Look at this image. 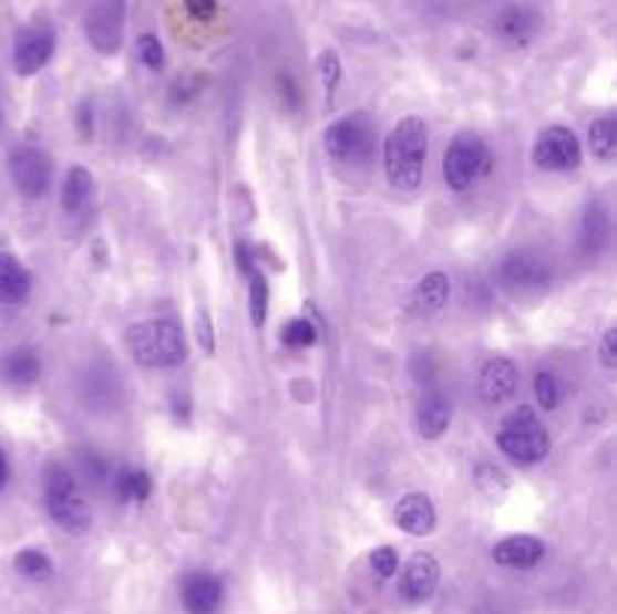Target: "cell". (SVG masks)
<instances>
[{
  "label": "cell",
  "mask_w": 617,
  "mask_h": 614,
  "mask_svg": "<svg viewBox=\"0 0 617 614\" xmlns=\"http://www.w3.org/2000/svg\"><path fill=\"white\" fill-rule=\"evenodd\" d=\"M277 87H280V94L287 97V106L296 108L298 106V87H296V82H292V76L280 73V76H277Z\"/></svg>",
  "instance_id": "36"
},
{
  "label": "cell",
  "mask_w": 617,
  "mask_h": 614,
  "mask_svg": "<svg viewBox=\"0 0 617 614\" xmlns=\"http://www.w3.org/2000/svg\"><path fill=\"white\" fill-rule=\"evenodd\" d=\"M91 199H94V175L88 173L85 166H73L64 178L61 208L70 217H82L91 208Z\"/></svg>",
  "instance_id": "19"
},
{
  "label": "cell",
  "mask_w": 617,
  "mask_h": 614,
  "mask_svg": "<svg viewBox=\"0 0 617 614\" xmlns=\"http://www.w3.org/2000/svg\"><path fill=\"white\" fill-rule=\"evenodd\" d=\"M124 19H127L124 0H94L85 15L88 43L100 54H115L124 43Z\"/></svg>",
  "instance_id": "6"
},
{
  "label": "cell",
  "mask_w": 617,
  "mask_h": 614,
  "mask_svg": "<svg viewBox=\"0 0 617 614\" xmlns=\"http://www.w3.org/2000/svg\"><path fill=\"white\" fill-rule=\"evenodd\" d=\"M491 169V154L480 136H457L443 157V178L452 190H470Z\"/></svg>",
  "instance_id": "5"
},
{
  "label": "cell",
  "mask_w": 617,
  "mask_h": 614,
  "mask_svg": "<svg viewBox=\"0 0 617 614\" xmlns=\"http://www.w3.org/2000/svg\"><path fill=\"white\" fill-rule=\"evenodd\" d=\"M54 54V28L49 22L28 24L16 33V45H12V64L19 76H33L40 73Z\"/></svg>",
  "instance_id": "8"
},
{
  "label": "cell",
  "mask_w": 617,
  "mask_h": 614,
  "mask_svg": "<svg viewBox=\"0 0 617 614\" xmlns=\"http://www.w3.org/2000/svg\"><path fill=\"white\" fill-rule=\"evenodd\" d=\"M115 495L124 503H142L151 495V476L145 470H121L115 476Z\"/></svg>",
  "instance_id": "25"
},
{
  "label": "cell",
  "mask_w": 617,
  "mask_h": 614,
  "mask_svg": "<svg viewBox=\"0 0 617 614\" xmlns=\"http://www.w3.org/2000/svg\"><path fill=\"white\" fill-rule=\"evenodd\" d=\"M7 479H10V464H7V455L0 449V491L7 488Z\"/></svg>",
  "instance_id": "38"
},
{
  "label": "cell",
  "mask_w": 617,
  "mask_h": 614,
  "mask_svg": "<svg viewBox=\"0 0 617 614\" xmlns=\"http://www.w3.org/2000/svg\"><path fill=\"white\" fill-rule=\"evenodd\" d=\"M533 163L545 173H564L582 163V145L569 127H548L533 145Z\"/></svg>",
  "instance_id": "9"
},
{
  "label": "cell",
  "mask_w": 617,
  "mask_h": 614,
  "mask_svg": "<svg viewBox=\"0 0 617 614\" xmlns=\"http://www.w3.org/2000/svg\"><path fill=\"white\" fill-rule=\"evenodd\" d=\"M320 79H322V87H326V94H335V87H338V82H341V58H338V52H331V49H326V52L320 54Z\"/></svg>",
  "instance_id": "30"
},
{
  "label": "cell",
  "mask_w": 617,
  "mask_h": 614,
  "mask_svg": "<svg viewBox=\"0 0 617 614\" xmlns=\"http://www.w3.org/2000/svg\"><path fill=\"white\" fill-rule=\"evenodd\" d=\"M247 278H250V323L263 329L268 316V281L259 269L250 271Z\"/></svg>",
  "instance_id": "27"
},
{
  "label": "cell",
  "mask_w": 617,
  "mask_h": 614,
  "mask_svg": "<svg viewBox=\"0 0 617 614\" xmlns=\"http://www.w3.org/2000/svg\"><path fill=\"white\" fill-rule=\"evenodd\" d=\"M590 152L603 163H611L617 157V121L611 115L590 124Z\"/></svg>",
  "instance_id": "24"
},
{
  "label": "cell",
  "mask_w": 617,
  "mask_h": 614,
  "mask_svg": "<svg viewBox=\"0 0 617 614\" xmlns=\"http://www.w3.org/2000/svg\"><path fill=\"white\" fill-rule=\"evenodd\" d=\"M394 524L410 533V537H428V533H434L436 528V509L431 503V497L428 495H407L398 500V507H394Z\"/></svg>",
  "instance_id": "13"
},
{
  "label": "cell",
  "mask_w": 617,
  "mask_h": 614,
  "mask_svg": "<svg viewBox=\"0 0 617 614\" xmlns=\"http://www.w3.org/2000/svg\"><path fill=\"white\" fill-rule=\"evenodd\" d=\"M536 31H539V12L533 7L515 3L497 15V33L512 45H527L536 37Z\"/></svg>",
  "instance_id": "17"
},
{
  "label": "cell",
  "mask_w": 617,
  "mask_h": 614,
  "mask_svg": "<svg viewBox=\"0 0 617 614\" xmlns=\"http://www.w3.org/2000/svg\"><path fill=\"white\" fill-rule=\"evenodd\" d=\"M606 241H608L606 208L590 205V208H587L585 220H582V248H585L587 253H599V250L606 248Z\"/></svg>",
  "instance_id": "23"
},
{
  "label": "cell",
  "mask_w": 617,
  "mask_h": 614,
  "mask_svg": "<svg viewBox=\"0 0 617 614\" xmlns=\"http://www.w3.org/2000/svg\"><path fill=\"white\" fill-rule=\"evenodd\" d=\"M31 292V274L22 262L10 253H0V302L19 304Z\"/></svg>",
  "instance_id": "21"
},
{
  "label": "cell",
  "mask_w": 617,
  "mask_h": 614,
  "mask_svg": "<svg viewBox=\"0 0 617 614\" xmlns=\"http://www.w3.org/2000/svg\"><path fill=\"white\" fill-rule=\"evenodd\" d=\"M436 584H440V563L434 554H425V551L413 554L401 575V596L407 603H425L434 596Z\"/></svg>",
  "instance_id": "11"
},
{
  "label": "cell",
  "mask_w": 617,
  "mask_h": 614,
  "mask_svg": "<svg viewBox=\"0 0 617 614\" xmlns=\"http://www.w3.org/2000/svg\"><path fill=\"white\" fill-rule=\"evenodd\" d=\"M518 388V371L510 358H491L480 371V395L485 404H503Z\"/></svg>",
  "instance_id": "15"
},
{
  "label": "cell",
  "mask_w": 617,
  "mask_h": 614,
  "mask_svg": "<svg viewBox=\"0 0 617 614\" xmlns=\"http://www.w3.org/2000/svg\"><path fill=\"white\" fill-rule=\"evenodd\" d=\"M545 545L536 537L518 533V537H506L503 542L494 545V561L510 570H531L543 561Z\"/></svg>",
  "instance_id": "16"
},
{
  "label": "cell",
  "mask_w": 617,
  "mask_h": 614,
  "mask_svg": "<svg viewBox=\"0 0 617 614\" xmlns=\"http://www.w3.org/2000/svg\"><path fill=\"white\" fill-rule=\"evenodd\" d=\"M45 509L54 524L73 537H82L91 528V509L64 464L52 461L45 467Z\"/></svg>",
  "instance_id": "3"
},
{
  "label": "cell",
  "mask_w": 617,
  "mask_h": 614,
  "mask_svg": "<svg viewBox=\"0 0 617 614\" xmlns=\"http://www.w3.org/2000/svg\"><path fill=\"white\" fill-rule=\"evenodd\" d=\"M501 278L512 290H543L552 281V269L533 253H510L501 262Z\"/></svg>",
  "instance_id": "12"
},
{
  "label": "cell",
  "mask_w": 617,
  "mask_h": 614,
  "mask_svg": "<svg viewBox=\"0 0 617 614\" xmlns=\"http://www.w3.org/2000/svg\"><path fill=\"white\" fill-rule=\"evenodd\" d=\"M16 570H19V575H24V579H31V582H49L54 566L43 551L24 549L16 554Z\"/></svg>",
  "instance_id": "26"
},
{
  "label": "cell",
  "mask_w": 617,
  "mask_h": 614,
  "mask_svg": "<svg viewBox=\"0 0 617 614\" xmlns=\"http://www.w3.org/2000/svg\"><path fill=\"white\" fill-rule=\"evenodd\" d=\"M184 7H187L193 19L208 22V19H214V12H217V0H184Z\"/></svg>",
  "instance_id": "34"
},
{
  "label": "cell",
  "mask_w": 617,
  "mask_h": 614,
  "mask_svg": "<svg viewBox=\"0 0 617 614\" xmlns=\"http://www.w3.org/2000/svg\"><path fill=\"white\" fill-rule=\"evenodd\" d=\"M497 446L512 461L536 464L548 455L552 443H548V431L543 428V422L536 419V413L531 407H518L503 419Z\"/></svg>",
  "instance_id": "4"
},
{
  "label": "cell",
  "mask_w": 617,
  "mask_h": 614,
  "mask_svg": "<svg viewBox=\"0 0 617 614\" xmlns=\"http://www.w3.org/2000/svg\"><path fill=\"white\" fill-rule=\"evenodd\" d=\"M326 152L338 163H364L373 152V133L368 121L352 115V118L335 121L326 129Z\"/></svg>",
  "instance_id": "7"
},
{
  "label": "cell",
  "mask_w": 617,
  "mask_h": 614,
  "mask_svg": "<svg viewBox=\"0 0 617 614\" xmlns=\"http://www.w3.org/2000/svg\"><path fill=\"white\" fill-rule=\"evenodd\" d=\"M449 422H452V404H449L443 395H425L419 400V409H415V425H419V434L425 440H436L449 431Z\"/></svg>",
  "instance_id": "18"
},
{
  "label": "cell",
  "mask_w": 617,
  "mask_h": 614,
  "mask_svg": "<svg viewBox=\"0 0 617 614\" xmlns=\"http://www.w3.org/2000/svg\"><path fill=\"white\" fill-rule=\"evenodd\" d=\"M40 371H43V365H40V356L33 353V350H12V353H7L3 356V362H0V377H3V383L7 386H16V388H28L33 386L37 379H40Z\"/></svg>",
  "instance_id": "20"
},
{
  "label": "cell",
  "mask_w": 617,
  "mask_h": 614,
  "mask_svg": "<svg viewBox=\"0 0 617 614\" xmlns=\"http://www.w3.org/2000/svg\"><path fill=\"white\" fill-rule=\"evenodd\" d=\"M371 566L373 572L380 575V579H392L394 572H398V551L392 545H383V549H377L371 554Z\"/></svg>",
  "instance_id": "32"
},
{
  "label": "cell",
  "mask_w": 617,
  "mask_h": 614,
  "mask_svg": "<svg viewBox=\"0 0 617 614\" xmlns=\"http://www.w3.org/2000/svg\"><path fill=\"white\" fill-rule=\"evenodd\" d=\"M449 292H452V287H449L446 274H443V271H431V274H425V278L419 281V287H415L413 292L415 311L440 313L446 308Z\"/></svg>",
  "instance_id": "22"
},
{
  "label": "cell",
  "mask_w": 617,
  "mask_h": 614,
  "mask_svg": "<svg viewBox=\"0 0 617 614\" xmlns=\"http://www.w3.org/2000/svg\"><path fill=\"white\" fill-rule=\"evenodd\" d=\"M599 353H603V365L611 371L617 365V332L615 329H608L606 337H603V346H599Z\"/></svg>",
  "instance_id": "35"
},
{
  "label": "cell",
  "mask_w": 617,
  "mask_h": 614,
  "mask_svg": "<svg viewBox=\"0 0 617 614\" xmlns=\"http://www.w3.org/2000/svg\"><path fill=\"white\" fill-rule=\"evenodd\" d=\"M533 388H536V400H539V407L545 409H554L561 404V383L554 377L552 371H539L536 379H533Z\"/></svg>",
  "instance_id": "29"
},
{
  "label": "cell",
  "mask_w": 617,
  "mask_h": 614,
  "mask_svg": "<svg viewBox=\"0 0 617 614\" xmlns=\"http://www.w3.org/2000/svg\"><path fill=\"white\" fill-rule=\"evenodd\" d=\"M182 603L187 614H217V608L224 603V584L217 575L193 572L191 579L184 582Z\"/></svg>",
  "instance_id": "14"
},
{
  "label": "cell",
  "mask_w": 617,
  "mask_h": 614,
  "mask_svg": "<svg viewBox=\"0 0 617 614\" xmlns=\"http://www.w3.org/2000/svg\"><path fill=\"white\" fill-rule=\"evenodd\" d=\"M196 337H199V346H203L205 353L212 356V353H214V323H212V316H208V311H205V308H199V311H196Z\"/></svg>",
  "instance_id": "33"
},
{
  "label": "cell",
  "mask_w": 617,
  "mask_h": 614,
  "mask_svg": "<svg viewBox=\"0 0 617 614\" xmlns=\"http://www.w3.org/2000/svg\"><path fill=\"white\" fill-rule=\"evenodd\" d=\"M280 337H284V344L292 346V350H305V346L317 344V329H313V323H308V320H289V323L284 325Z\"/></svg>",
  "instance_id": "28"
},
{
  "label": "cell",
  "mask_w": 617,
  "mask_h": 614,
  "mask_svg": "<svg viewBox=\"0 0 617 614\" xmlns=\"http://www.w3.org/2000/svg\"><path fill=\"white\" fill-rule=\"evenodd\" d=\"M138 58H142V61H145V66H151V70H161V66H163L166 54H163L161 40H157L154 33H145V37H138Z\"/></svg>",
  "instance_id": "31"
},
{
  "label": "cell",
  "mask_w": 617,
  "mask_h": 614,
  "mask_svg": "<svg viewBox=\"0 0 617 614\" xmlns=\"http://www.w3.org/2000/svg\"><path fill=\"white\" fill-rule=\"evenodd\" d=\"M10 175L12 184L19 187V194L31 196H43L52 184V160L49 154L40 152V148H22V152L12 154L10 160Z\"/></svg>",
  "instance_id": "10"
},
{
  "label": "cell",
  "mask_w": 617,
  "mask_h": 614,
  "mask_svg": "<svg viewBox=\"0 0 617 614\" xmlns=\"http://www.w3.org/2000/svg\"><path fill=\"white\" fill-rule=\"evenodd\" d=\"M425 157H428V127L425 121L410 118L398 121L394 129L389 133L383 148V163L389 184L394 190H415L422 184V173H425Z\"/></svg>",
  "instance_id": "1"
},
{
  "label": "cell",
  "mask_w": 617,
  "mask_h": 614,
  "mask_svg": "<svg viewBox=\"0 0 617 614\" xmlns=\"http://www.w3.org/2000/svg\"><path fill=\"white\" fill-rule=\"evenodd\" d=\"M235 253H238V269L245 271V274H250V271L256 269L254 253H250V248H247V244H238V248H235Z\"/></svg>",
  "instance_id": "37"
},
{
  "label": "cell",
  "mask_w": 617,
  "mask_h": 614,
  "mask_svg": "<svg viewBox=\"0 0 617 614\" xmlns=\"http://www.w3.org/2000/svg\"><path fill=\"white\" fill-rule=\"evenodd\" d=\"M130 356L145 367H175L187 358V341L172 320H145L130 325Z\"/></svg>",
  "instance_id": "2"
}]
</instances>
